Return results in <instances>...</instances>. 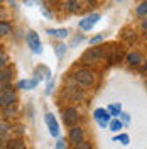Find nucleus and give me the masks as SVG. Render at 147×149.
<instances>
[{"label":"nucleus","mask_w":147,"mask_h":149,"mask_svg":"<svg viewBox=\"0 0 147 149\" xmlns=\"http://www.w3.org/2000/svg\"><path fill=\"white\" fill-rule=\"evenodd\" d=\"M113 141H120V142H122L123 146H129V142H130V137L127 136V134H120V136H117V137H115Z\"/></svg>","instance_id":"19"},{"label":"nucleus","mask_w":147,"mask_h":149,"mask_svg":"<svg viewBox=\"0 0 147 149\" xmlns=\"http://www.w3.org/2000/svg\"><path fill=\"white\" fill-rule=\"evenodd\" d=\"M9 149H26V144L22 141H12L9 144Z\"/></svg>","instance_id":"18"},{"label":"nucleus","mask_w":147,"mask_h":149,"mask_svg":"<svg viewBox=\"0 0 147 149\" xmlns=\"http://www.w3.org/2000/svg\"><path fill=\"white\" fill-rule=\"evenodd\" d=\"M26 41H27V46L31 47L32 53H36V54H41V53H42V44H41V39H39V34H37V32L27 31Z\"/></svg>","instance_id":"1"},{"label":"nucleus","mask_w":147,"mask_h":149,"mask_svg":"<svg viewBox=\"0 0 147 149\" xmlns=\"http://www.w3.org/2000/svg\"><path fill=\"white\" fill-rule=\"evenodd\" d=\"M103 56V49L101 47H92L83 54V61L85 63H93V61H100Z\"/></svg>","instance_id":"6"},{"label":"nucleus","mask_w":147,"mask_h":149,"mask_svg":"<svg viewBox=\"0 0 147 149\" xmlns=\"http://www.w3.org/2000/svg\"><path fill=\"white\" fill-rule=\"evenodd\" d=\"M53 88H54V81L49 80V81H47V88H46V95H51V93H53Z\"/></svg>","instance_id":"24"},{"label":"nucleus","mask_w":147,"mask_h":149,"mask_svg":"<svg viewBox=\"0 0 147 149\" xmlns=\"http://www.w3.org/2000/svg\"><path fill=\"white\" fill-rule=\"evenodd\" d=\"M135 12H137V15H140V17H147V2L139 3V7Z\"/></svg>","instance_id":"17"},{"label":"nucleus","mask_w":147,"mask_h":149,"mask_svg":"<svg viewBox=\"0 0 147 149\" xmlns=\"http://www.w3.org/2000/svg\"><path fill=\"white\" fill-rule=\"evenodd\" d=\"M37 83H39L37 78H32V80H20L17 86L20 88V90H32V88L37 86Z\"/></svg>","instance_id":"10"},{"label":"nucleus","mask_w":147,"mask_h":149,"mask_svg":"<svg viewBox=\"0 0 147 149\" xmlns=\"http://www.w3.org/2000/svg\"><path fill=\"white\" fill-rule=\"evenodd\" d=\"M47 34L53 37H59V39H64L68 36V31L66 29H47Z\"/></svg>","instance_id":"12"},{"label":"nucleus","mask_w":147,"mask_h":149,"mask_svg":"<svg viewBox=\"0 0 147 149\" xmlns=\"http://www.w3.org/2000/svg\"><path fill=\"white\" fill-rule=\"evenodd\" d=\"M103 39H105V36H103V34H98V36L92 37V39H90V42H92V44H98V42H101Z\"/></svg>","instance_id":"23"},{"label":"nucleus","mask_w":147,"mask_h":149,"mask_svg":"<svg viewBox=\"0 0 147 149\" xmlns=\"http://www.w3.org/2000/svg\"><path fill=\"white\" fill-rule=\"evenodd\" d=\"M142 27H144V29L147 31V20H144V22H142Z\"/></svg>","instance_id":"27"},{"label":"nucleus","mask_w":147,"mask_h":149,"mask_svg":"<svg viewBox=\"0 0 147 149\" xmlns=\"http://www.w3.org/2000/svg\"><path fill=\"white\" fill-rule=\"evenodd\" d=\"M107 110L110 112V115L117 117V115H120V113H122V107H120V103H112V105H108V107H107Z\"/></svg>","instance_id":"15"},{"label":"nucleus","mask_w":147,"mask_h":149,"mask_svg":"<svg viewBox=\"0 0 147 149\" xmlns=\"http://www.w3.org/2000/svg\"><path fill=\"white\" fill-rule=\"evenodd\" d=\"M69 141H71L73 144L81 142L83 141V129L81 127H78V125H73V127H71V130H69Z\"/></svg>","instance_id":"9"},{"label":"nucleus","mask_w":147,"mask_h":149,"mask_svg":"<svg viewBox=\"0 0 147 149\" xmlns=\"http://www.w3.org/2000/svg\"><path fill=\"white\" fill-rule=\"evenodd\" d=\"M10 31H12V26L9 22H0V36H7L10 34Z\"/></svg>","instance_id":"16"},{"label":"nucleus","mask_w":147,"mask_h":149,"mask_svg":"<svg viewBox=\"0 0 147 149\" xmlns=\"http://www.w3.org/2000/svg\"><path fill=\"white\" fill-rule=\"evenodd\" d=\"M74 149H92V144H90V142H85V141H81V142L74 144Z\"/></svg>","instance_id":"21"},{"label":"nucleus","mask_w":147,"mask_h":149,"mask_svg":"<svg viewBox=\"0 0 147 149\" xmlns=\"http://www.w3.org/2000/svg\"><path fill=\"white\" fill-rule=\"evenodd\" d=\"M17 100V95L15 92H12V90H3V92L0 93V107H10L12 103Z\"/></svg>","instance_id":"8"},{"label":"nucleus","mask_w":147,"mask_h":149,"mask_svg":"<svg viewBox=\"0 0 147 149\" xmlns=\"http://www.w3.org/2000/svg\"><path fill=\"white\" fill-rule=\"evenodd\" d=\"M56 149H66V142L63 139H59L56 142Z\"/></svg>","instance_id":"26"},{"label":"nucleus","mask_w":147,"mask_h":149,"mask_svg":"<svg viewBox=\"0 0 147 149\" xmlns=\"http://www.w3.org/2000/svg\"><path fill=\"white\" fill-rule=\"evenodd\" d=\"M127 61H129L132 66H137L142 63V56L139 54V53H130L129 56H127Z\"/></svg>","instance_id":"13"},{"label":"nucleus","mask_w":147,"mask_h":149,"mask_svg":"<svg viewBox=\"0 0 147 149\" xmlns=\"http://www.w3.org/2000/svg\"><path fill=\"white\" fill-rule=\"evenodd\" d=\"M64 53H66V46L64 44H58V46H56V54L59 56V58L64 54Z\"/></svg>","instance_id":"22"},{"label":"nucleus","mask_w":147,"mask_h":149,"mask_svg":"<svg viewBox=\"0 0 147 149\" xmlns=\"http://www.w3.org/2000/svg\"><path fill=\"white\" fill-rule=\"evenodd\" d=\"M14 76V70L12 68H2L0 70V81H10Z\"/></svg>","instance_id":"11"},{"label":"nucleus","mask_w":147,"mask_h":149,"mask_svg":"<svg viewBox=\"0 0 147 149\" xmlns=\"http://www.w3.org/2000/svg\"><path fill=\"white\" fill-rule=\"evenodd\" d=\"M93 117H95V120L98 122V125H100L101 129H107L112 120V115L107 109H96L95 113H93Z\"/></svg>","instance_id":"2"},{"label":"nucleus","mask_w":147,"mask_h":149,"mask_svg":"<svg viewBox=\"0 0 147 149\" xmlns=\"http://www.w3.org/2000/svg\"><path fill=\"white\" fill-rule=\"evenodd\" d=\"M100 17H101L100 14H90V15H86L83 20H80L78 27L81 29V31H90V29H93V26L100 20Z\"/></svg>","instance_id":"5"},{"label":"nucleus","mask_w":147,"mask_h":149,"mask_svg":"<svg viewBox=\"0 0 147 149\" xmlns=\"http://www.w3.org/2000/svg\"><path fill=\"white\" fill-rule=\"evenodd\" d=\"M78 119H80V115H78V110L76 109H73V107L64 109V112H63V120H64L66 125H69V127L76 125L78 124Z\"/></svg>","instance_id":"4"},{"label":"nucleus","mask_w":147,"mask_h":149,"mask_svg":"<svg viewBox=\"0 0 147 149\" xmlns=\"http://www.w3.org/2000/svg\"><path fill=\"white\" fill-rule=\"evenodd\" d=\"M117 2H125V0H117Z\"/></svg>","instance_id":"28"},{"label":"nucleus","mask_w":147,"mask_h":149,"mask_svg":"<svg viewBox=\"0 0 147 149\" xmlns=\"http://www.w3.org/2000/svg\"><path fill=\"white\" fill-rule=\"evenodd\" d=\"M46 125L47 129H49V134L53 136V137H59V125H58V120H56V117L53 113H46Z\"/></svg>","instance_id":"7"},{"label":"nucleus","mask_w":147,"mask_h":149,"mask_svg":"<svg viewBox=\"0 0 147 149\" xmlns=\"http://www.w3.org/2000/svg\"><path fill=\"white\" fill-rule=\"evenodd\" d=\"M122 127H123V124H122L120 119H113V120H110V124H108V129H110L112 132H119Z\"/></svg>","instance_id":"14"},{"label":"nucleus","mask_w":147,"mask_h":149,"mask_svg":"<svg viewBox=\"0 0 147 149\" xmlns=\"http://www.w3.org/2000/svg\"><path fill=\"white\" fill-rule=\"evenodd\" d=\"M0 2H3V0H0Z\"/></svg>","instance_id":"29"},{"label":"nucleus","mask_w":147,"mask_h":149,"mask_svg":"<svg viewBox=\"0 0 147 149\" xmlns=\"http://www.w3.org/2000/svg\"><path fill=\"white\" fill-rule=\"evenodd\" d=\"M74 80L80 85L90 86V85H93V81H95V76H93V73L90 70H78V71L74 73Z\"/></svg>","instance_id":"3"},{"label":"nucleus","mask_w":147,"mask_h":149,"mask_svg":"<svg viewBox=\"0 0 147 149\" xmlns=\"http://www.w3.org/2000/svg\"><path fill=\"white\" fill-rule=\"evenodd\" d=\"M7 63H9V58H7V54H5L3 51H0V70H2V68H5V66H7Z\"/></svg>","instance_id":"20"},{"label":"nucleus","mask_w":147,"mask_h":149,"mask_svg":"<svg viewBox=\"0 0 147 149\" xmlns=\"http://www.w3.org/2000/svg\"><path fill=\"white\" fill-rule=\"evenodd\" d=\"M120 119H122L123 124H129V122H130V115H129V113H125V112H122V113H120Z\"/></svg>","instance_id":"25"}]
</instances>
